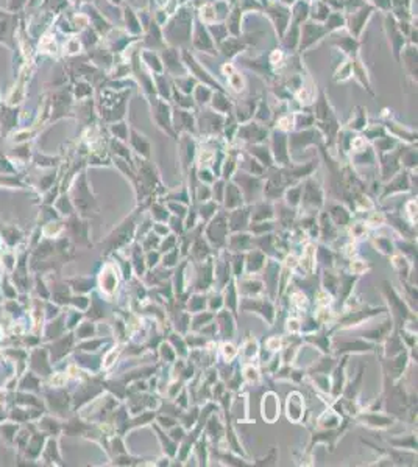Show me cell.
Instances as JSON below:
<instances>
[{
  "label": "cell",
  "instance_id": "obj_3",
  "mask_svg": "<svg viewBox=\"0 0 418 467\" xmlns=\"http://www.w3.org/2000/svg\"><path fill=\"white\" fill-rule=\"evenodd\" d=\"M351 268H354L356 271H362V269H364V266H362V265H356V266H351Z\"/></svg>",
  "mask_w": 418,
  "mask_h": 467
},
{
  "label": "cell",
  "instance_id": "obj_2",
  "mask_svg": "<svg viewBox=\"0 0 418 467\" xmlns=\"http://www.w3.org/2000/svg\"><path fill=\"white\" fill-rule=\"evenodd\" d=\"M234 349H233V346H225V355L228 357V358H233L234 357Z\"/></svg>",
  "mask_w": 418,
  "mask_h": 467
},
{
  "label": "cell",
  "instance_id": "obj_1",
  "mask_svg": "<svg viewBox=\"0 0 418 467\" xmlns=\"http://www.w3.org/2000/svg\"><path fill=\"white\" fill-rule=\"evenodd\" d=\"M301 265H303V266H305L308 271H311V269H312V248H308V251H306V257H303Z\"/></svg>",
  "mask_w": 418,
  "mask_h": 467
}]
</instances>
